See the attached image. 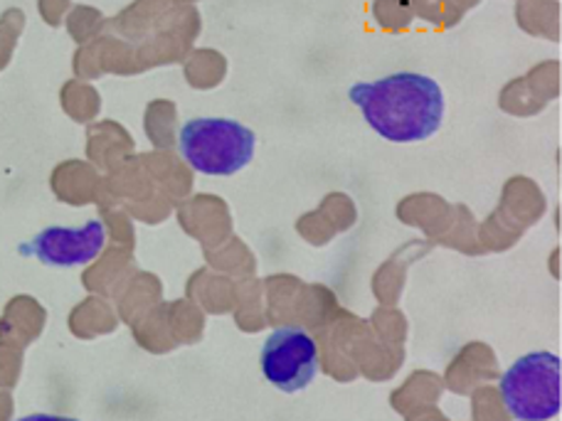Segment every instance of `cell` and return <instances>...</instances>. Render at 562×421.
<instances>
[{"label":"cell","mask_w":562,"mask_h":421,"mask_svg":"<svg viewBox=\"0 0 562 421\" xmlns=\"http://www.w3.org/2000/svg\"><path fill=\"white\" fill-rule=\"evenodd\" d=\"M348 99L378 136L393 144H419L445 122V92L427 75L397 72L348 89Z\"/></svg>","instance_id":"1"},{"label":"cell","mask_w":562,"mask_h":421,"mask_svg":"<svg viewBox=\"0 0 562 421\" xmlns=\"http://www.w3.org/2000/svg\"><path fill=\"white\" fill-rule=\"evenodd\" d=\"M262 373L279 392H301L318 373V345L304 328H277L265 340Z\"/></svg>","instance_id":"4"},{"label":"cell","mask_w":562,"mask_h":421,"mask_svg":"<svg viewBox=\"0 0 562 421\" xmlns=\"http://www.w3.org/2000/svg\"><path fill=\"white\" fill-rule=\"evenodd\" d=\"M178 148L186 163L198 173L227 178L252 163L257 136L235 118L200 116L180 128Z\"/></svg>","instance_id":"2"},{"label":"cell","mask_w":562,"mask_h":421,"mask_svg":"<svg viewBox=\"0 0 562 421\" xmlns=\"http://www.w3.org/2000/svg\"><path fill=\"white\" fill-rule=\"evenodd\" d=\"M106 244V227L102 219H89L82 227H47L20 252L35 257L47 266H85L102 254Z\"/></svg>","instance_id":"5"},{"label":"cell","mask_w":562,"mask_h":421,"mask_svg":"<svg viewBox=\"0 0 562 421\" xmlns=\"http://www.w3.org/2000/svg\"><path fill=\"white\" fill-rule=\"evenodd\" d=\"M501 397L518 421H548L562 407V363L555 353L538 350L518 357L501 377Z\"/></svg>","instance_id":"3"},{"label":"cell","mask_w":562,"mask_h":421,"mask_svg":"<svg viewBox=\"0 0 562 421\" xmlns=\"http://www.w3.org/2000/svg\"><path fill=\"white\" fill-rule=\"evenodd\" d=\"M15 421H79V419L59 417V414H30V417H20Z\"/></svg>","instance_id":"6"}]
</instances>
